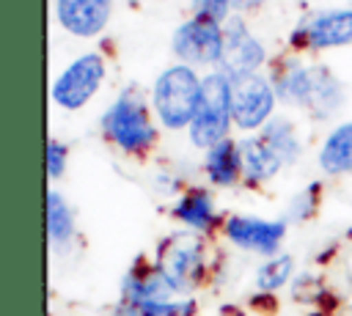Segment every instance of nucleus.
I'll return each instance as SVG.
<instances>
[{"label": "nucleus", "instance_id": "obj_1", "mask_svg": "<svg viewBox=\"0 0 352 316\" xmlns=\"http://www.w3.org/2000/svg\"><path fill=\"white\" fill-rule=\"evenodd\" d=\"M272 88L283 102L308 110L314 118H330L344 104V85L327 66L286 63L275 74Z\"/></svg>", "mask_w": 352, "mask_h": 316}, {"label": "nucleus", "instance_id": "obj_2", "mask_svg": "<svg viewBox=\"0 0 352 316\" xmlns=\"http://www.w3.org/2000/svg\"><path fill=\"white\" fill-rule=\"evenodd\" d=\"M102 132L126 154H146L157 143V129L148 118L146 102L135 88H126L102 115Z\"/></svg>", "mask_w": 352, "mask_h": 316}, {"label": "nucleus", "instance_id": "obj_3", "mask_svg": "<svg viewBox=\"0 0 352 316\" xmlns=\"http://www.w3.org/2000/svg\"><path fill=\"white\" fill-rule=\"evenodd\" d=\"M201 82L192 66L179 63L168 66L157 82H154V110L162 126L168 129H184L192 124L198 99H201Z\"/></svg>", "mask_w": 352, "mask_h": 316}, {"label": "nucleus", "instance_id": "obj_4", "mask_svg": "<svg viewBox=\"0 0 352 316\" xmlns=\"http://www.w3.org/2000/svg\"><path fill=\"white\" fill-rule=\"evenodd\" d=\"M231 77L223 71H212L201 82V99L190 129V140L198 148H212L220 140H226L231 126Z\"/></svg>", "mask_w": 352, "mask_h": 316}, {"label": "nucleus", "instance_id": "obj_5", "mask_svg": "<svg viewBox=\"0 0 352 316\" xmlns=\"http://www.w3.org/2000/svg\"><path fill=\"white\" fill-rule=\"evenodd\" d=\"M157 272L168 280V286L176 294L192 291L204 278V242L195 234H170L160 247L154 258Z\"/></svg>", "mask_w": 352, "mask_h": 316}, {"label": "nucleus", "instance_id": "obj_6", "mask_svg": "<svg viewBox=\"0 0 352 316\" xmlns=\"http://www.w3.org/2000/svg\"><path fill=\"white\" fill-rule=\"evenodd\" d=\"M275 88L267 77L258 71L231 77V115L234 124L242 132H253L264 124H270L272 107H275Z\"/></svg>", "mask_w": 352, "mask_h": 316}, {"label": "nucleus", "instance_id": "obj_7", "mask_svg": "<svg viewBox=\"0 0 352 316\" xmlns=\"http://www.w3.org/2000/svg\"><path fill=\"white\" fill-rule=\"evenodd\" d=\"M173 52L187 66H212L223 58V27L217 19L195 14L173 33Z\"/></svg>", "mask_w": 352, "mask_h": 316}, {"label": "nucleus", "instance_id": "obj_8", "mask_svg": "<svg viewBox=\"0 0 352 316\" xmlns=\"http://www.w3.org/2000/svg\"><path fill=\"white\" fill-rule=\"evenodd\" d=\"M104 80V60L99 52H85L72 60L52 82V99L63 110H80L94 99Z\"/></svg>", "mask_w": 352, "mask_h": 316}, {"label": "nucleus", "instance_id": "obj_9", "mask_svg": "<svg viewBox=\"0 0 352 316\" xmlns=\"http://www.w3.org/2000/svg\"><path fill=\"white\" fill-rule=\"evenodd\" d=\"M292 44L294 47H311V49L352 44V8L319 11L308 19H302L292 30Z\"/></svg>", "mask_w": 352, "mask_h": 316}, {"label": "nucleus", "instance_id": "obj_10", "mask_svg": "<svg viewBox=\"0 0 352 316\" xmlns=\"http://www.w3.org/2000/svg\"><path fill=\"white\" fill-rule=\"evenodd\" d=\"M228 242H234L242 250L258 253V256H275L283 236H286V220H261L248 214H231L223 225Z\"/></svg>", "mask_w": 352, "mask_h": 316}, {"label": "nucleus", "instance_id": "obj_11", "mask_svg": "<svg viewBox=\"0 0 352 316\" xmlns=\"http://www.w3.org/2000/svg\"><path fill=\"white\" fill-rule=\"evenodd\" d=\"M223 74L239 77L253 74L264 63V47L256 41V36L245 27L242 19H228L223 25Z\"/></svg>", "mask_w": 352, "mask_h": 316}, {"label": "nucleus", "instance_id": "obj_12", "mask_svg": "<svg viewBox=\"0 0 352 316\" xmlns=\"http://www.w3.org/2000/svg\"><path fill=\"white\" fill-rule=\"evenodd\" d=\"M113 5L116 0H58L55 14L60 27H66L72 36L91 38L107 25Z\"/></svg>", "mask_w": 352, "mask_h": 316}, {"label": "nucleus", "instance_id": "obj_13", "mask_svg": "<svg viewBox=\"0 0 352 316\" xmlns=\"http://www.w3.org/2000/svg\"><path fill=\"white\" fill-rule=\"evenodd\" d=\"M239 154H242V176L248 184H264L283 168V159L261 135H250L239 140Z\"/></svg>", "mask_w": 352, "mask_h": 316}, {"label": "nucleus", "instance_id": "obj_14", "mask_svg": "<svg viewBox=\"0 0 352 316\" xmlns=\"http://www.w3.org/2000/svg\"><path fill=\"white\" fill-rule=\"evenodd\" d=\"M204 168H206V176L212 184L217 187H231L239 181L242 176V154H239V143L226 137L220 140L217 146H212L206 151V159H204Z\"/></svg>", "mask_w": 352, "mask_h": 316}, {"label": "nucleus", "instance_id": "obj_15", "mask_svg": "<svg viewBox=\"0 0 352 316\" xmlns=\"http://www.w3.org/2000/svg\"><path fill=\"white\" fill-rule=\"evenodd\" d=\"M170 214H173L179 223H184L187 228H192V231H209V228L217 223L214 201H212V195H209L206 190H201V187L187 190V192L173 203Z\"/></svg>", "mask_w": 352, "mask_h": 316}, {"label": "nucleus", "instance_id": "obj_16", "mask_svg": "<svg viewBox=\"0 0 352 316\" xmlns=\"http://www.w3.org/2000/svg\"><path fill=\"white\" fill-rule=\"evenodd\" d=\"M319 165L324 173L338 176V173H349L352 170V121L336 126L319 151Z\"/></svg>", "mask_w": 352, "mask_h": 316}, {"label": "nucleus", "instance_id": "obj_17", "mask_svg": "<svg viewBox=\"0 0 352 316\" xmlns=\"http://www.w3.org/2000/svg\"><path fill=\"white\" fill-rule=\"evenodd\" d=\"M47 236L55 250H66L74 239V214L58 190L47 192Z\"/></svg>", "mask_w": 352, "mask_h": 316}, {"label": "nucleus", "instance_id": "obj_18", "mask_svg": "<svg viewBox=\"0 0 352 316\" xmlns=\"http://www.w3.org/2000/svg\"><path fill=\"white\" fill-rule=\"evenodd\" d=\"M272 148L275 154L283 159V165H294L302 154V146H300V137L294 132V124L286 121V118H272L270 124H264V129L258 132Z\"/></svg>", "mask_w": 352, "mask_h": 316}, {"label": "nucleus", "instance_id": "obj_19", "mask_svg": "<svg viewBox=\"0 0 352 316\" xmlns=\"http://www.w3.org/2000/svg\"><path fill=\"white\" fill-rule=\"evenodd\" d=\"M192 300H151V302H118L116 316H192Z\"/></svg>", "mask_w": 352, "mask_h": 316}, {"label": "nucleus", "instance_id": "obj_20", "mask_svg": "<svg viewBox=\"0 0 352 316\" xmlns=\"http://www.w3.org/2000/svg\"><path fill=\"white\" fill-rule=\"evenodd\" d=\"M292 269H294V261L292 256H275L270 261H264L256 272V286L258 291H275L280 286H286V280L292 278Z\"/></svg>", "mask_w": 352, "mask_h": 316}, {"label": "nucleus", "instance_id": "obj_21", "mask_svg": "<svg viewBox=\"0 0 352 316\" xmlns=\"http://www.w3.org/2000/svg\"><path fill=\"white\" fill-rule=\"evenodd\" d=\"M316 201H319V181H314L311 187H305V190L292 201V206H289V217H294V220H305V217H311L314 209H316Z\"/></svg>", "mask_w": 352, "mask_h": 316}, {"label": "nucleus", "instance_id": "obj_22", "mask_svg": "<svg viewBox=\"0 0 352 316\" xmlns=\"http://www.w3.org/2000/svg\"><path fill=\"white\" fill-rule=\"evenodd\" d=\"M66 146L60 143V140H50L47 143V173H50V179H60L63 176V170H66Z\"/></svg>", "mask_w": 352, "mask_h": 316}, {"label": "nucleus", "instance_id": "obj_23", "mask_svg": "<svg viewBox=\"0 0 352 316\" xmlns=\"http://www.w3.org/2000/svg\"><path fill=\"white\" fill-rule=\"evenodd\" d=\"M195 14H204V16H212L217 22H226L228 16V8H231V0H190Z\"/></svg>", "mask_w": 352, "mask_h": 316}, {"label": "nucleus", "instance_id": "obj_24", "mask_svg": "<svg viewBox=\"0 0 352 316\" xmlns=\"http://www.w3.org/2000/svg\"><path fill=\"white\" fill-rule=\"evenodd\" d=\"M264 0H231V8L236 11H250V8H258Z\"/></svg>", "mask_w": 352, "mask_h": 316}]
</instances>
